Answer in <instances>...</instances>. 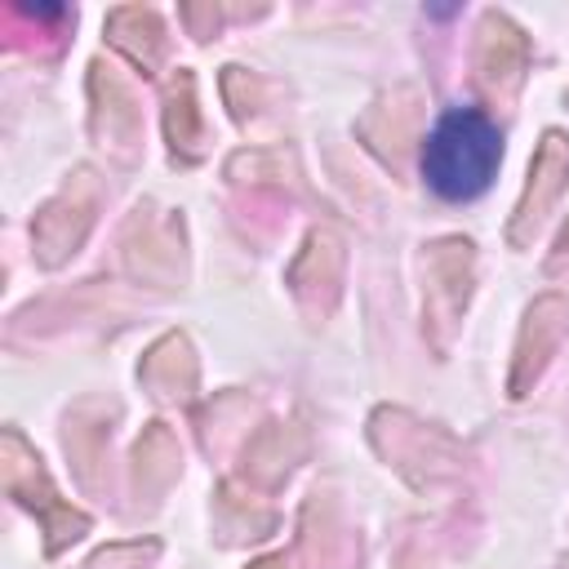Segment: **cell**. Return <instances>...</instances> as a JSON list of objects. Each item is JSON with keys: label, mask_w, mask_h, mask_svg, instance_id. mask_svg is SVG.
<instances>
[{"label": "cell", "mask_w": 569, "mask_h": 569, "mask_svg": "<svg viewBox=\"0 0 569 569\" xmlns=\"http://www.w3.org/2000/svg\"><path fill=\"white\" fill-rule=\"evenodd\" d=\"M98 178L89 169H80L40 213H36V227H31V240H36V253L44 267H58L62 258H71L80 249V240L89 236L93 227V209H98Z\"/></svg>", "instance_id": "3957f363"}, {"label": "cell", "mask_w": 569, "mask_h": 569, "mask_svg": "<svg viewBox=\"0 0 569 569\" xmlns=\"http://www.w3.org/2000/svg\"><path fill=\"white\" fill-rule=\"evenodd\" d=\"M138 373H142V382L151 387L156 400H182L196 387V356H191L187 338L169 333V338H160L147 351V360H142Z\"/></svg>", "instance_id": "ba28073f"}, {"label": "cell", "mask_w": 569, "mask_h": 569, "mask_svg": "<svg viewBox=\"0 0 569 569\" xmlns=\"http://www.w3.org/2000/svg\"><path fill=\"white\" fill-rule=\"evenodd\" d=\"M565 182H569V138L556 133V129H547L542 142H538V151H533V164H529V182L520 191V204H516V213L507 222V240L516 249L533 240V231L542 227V218L560 200Z\"/></svg>", "instance_id": "277c9868"}, {"label": "cell", "mask_w": 569, "mask_h": 569, "mask_svg": "<svg viewBox=\"0 0 569 569\" xmlns=\"http://www.w3.org/2000/svg\"><path fill=\"white\" fill-rule=\"evenodd\" d=\"M565 325H569V302L560 293H542L529 311H525V325H520V338H516V360H511V396H529V387L538 382V373L547 369L551 351L560 347L565 338Z\"/></svg>", "instance_id": "8992f818"}, {"label": "cell", "mask_w": 569, "mask_h": 569, "mask_svg": "<svg viewBox=\"0 0 569 569\" xmlns=\"http://www.w3.org/2000/svg\"><path fill=\"white\" fill-rule=\"evenodd\" d=\"M569 258V227H565V236H560V244H556V253H551V262H547V271H556L560 262Z\"/></svg>", "instance_id": "4fadbf2b"}, {"label": "cell", "mask_w": 569, "mask_h": 569, "mask_svg": "<svg viewBox=\"0 0 569 569\" xmlns=\"http://www.w3.org/2000/svg\"><path fill=\"white\" fill-rule=\"evenodd\" d=\"M253 569H289V565H284V556H271V560H258Z\"/></svg>", "instance_id": "5bb4252c"}, {"label": "cell", "mask_w": 569, "mask_h": 569, "mask_svg": "<svg viewBox=\"0 0 569 569\" xmlns=\"http://www.w3.org/2000/svg\"><path fill=\"white\" fill-rule=\"evenodd\" d=\"M4 489L22 502V507H31L36 516H40V525H44V551L53 556V551H62L67 542H76L84 529H89V520L80 516V511H71L67 502H58V493L49 489V476H44V467H40V458L27 449V440L18 436V431H4Z\"/></svg>", "instance_id": "7a4b0ae2"}, {"label": "cell", "mask_w": 569, "mask_h": 569, "mask_svg": "<svg viewBox=\"0 0 569 569\" xmlns=\"http://www.w3.org/2000/svg\"><path fill=\"white\" fill-rule=\"evenodd\" d=\"M156 556V542H120L89 560V569H142Z\"/></svg>", "instance_id": "7c38bea8"}, {"label": "cell", "mask_w": 569, "mask_h": 569, "mask_svg": "<svg viewBox=\"0 0 569 569\" xmlns=\"http://www.w3.org/2000/svg\"><path fill=\"white\" fill-rule=\"evenodd\" d=\"M502 160V138H498V124L485 116V111H449L431 133H427V147H422V173H427V187L445 200H471L489 187L493 169Z\"/></svg>", "instance_id": "6da1fadb"}, {"label": "cell", "mask_w": 569, "mask_h": 569, "mask_svg": "<svg viewBox=\"0 0 569 569\" xmlns=\"http://www.w3.org/2000/svg\"><path fill=\"white\" fill-rule=\"evenodd\" d=\"M133 462H138V485H142V476H156V493H160L178 476V445H173V436L160 422H151L142 431V440H138V449H133Z\"/></svg>", "instance_id": "8fae6325"}, {"label": "cell", "mask_w": 569, "mask_h": 569, "mask_svg": "<svg viewBox=\"0 0 569 569\" xmlns=\"http://www.w3.org/2000/svg\"><path fill=\"white\" fill-rule=\"evenodd\" d=\"M164 129H169L173 151H187V156L200 151V107H196V84H191V71H182V67H178V76H173V84H169Z\"/></svg>", "instance_id": "30bf717a"}, {"label": "cell", "mask_w": 569, "mask_h": 569, "mask_svg": "<svg viewBox=\"0 0 569 569\" xmlns=\"http://www.w3.org/2000/svg\"><path fill=\"white\" fill-rule=\"evenodd\" d=\"M471 293V244L467 240H440L427 253V311L431 320L453 325V316L467 307Z\"/></svg>", "instance_id": "52a82bcc"}, {"label": "cell", "mask_w": 569, "mask_h": 569, "mask_svg": "<svg viewBox=\"0 0 569 569\" xmlns=\"http://www.w3.org/2000/svg\"><path fill=\"white\" fill-rule=\"evenodd\" d=\"M107 31H111V44L124 49L142 71H151L160 62V49H164V27L151 9H116L107 18Z\"/></svg>", "instance_id": "9c48e42d"}, {"label": "cell", "mask_w": 569, "mask_h": 569, "mask_svg": "<svg viewBox=\"0 0 569 569\" xmlns=\"http://www.w3.org/2000/svg\"><path fill=\"white\" fill-rule=\"evenodd\" d=\"M525 62H529L525 31L507 13H485L480 40H476V80H480V89L489 98L507 102L525 80Z\"/></svg>", "instance_id": "5b68a950"}]
</instances>
